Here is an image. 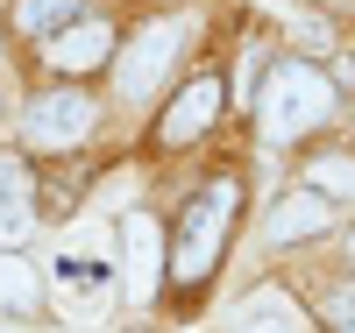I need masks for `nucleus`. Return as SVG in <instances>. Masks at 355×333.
I'll use <instances>...</instances> for the list:
<instances>
[{"label": "nucleus", "instance_id": "dca6fc26", "mask_svg": "<svg viewBox=\"0 0 355 333\" xmlns=\"http://www.w3.org/2000/svg\"><path fill=\"white\" fill-rule=\"evenodd\" d=\"M327 326H334V333H355V298H348V291L327 298Z\"/></svg>", "mask_w": 355, "mask_h": 333}, {"label": "nucleus", "instance_id": "39448f33", "mask_svg": "<svg viewBox=\"0 0 355 333\" xmlns=\"http://www.w3.org/2000/svg\"><path fill=\"white\" fill-rule=\"evenodd\" d=\"M220 100H227V85H220V78H192L185 93H178V100L164 107V120H157V142H164V149H185V142H199V135L220 120Z\"/></svg>", "mask_w": 355, "mask_h": 333}, {"label": "nucleus", "instance_id": "20e7f679", "mask_svg": "<svg viewBox=\"0 0 355 333\" xmlns=\"http://www.w3.org/2000/svg\"><path fill=\"white\" fill-rule=\"evenodd\" d=\"M85 128H93V100L78 93H36L21 107V135L28 142H43V149H71V142H85Z\"/></svg>", "mask_w": 355, "mask_h": 333}, {"label": "nucleus", "instance_id": "423d86ee", "mask_svg": "<svg viewBox=\"0 0 355 333\" xmlns=\"http://www.w3.org/2000/svg\"><path fill=\"white\" fill-rule=\"evenodd\" d=\"M50 71H64V78H85V71H100L107 57H114V28L107 21H93V15H78L71 28H57L50 36Z\"/></svg>", "mask_w": 355, "mask_h": 333}, {"label": "nucleus", "instance_id": "2eb2a0df", "mask_svg": "<svg viewBox=\"0 0 355 333\" xmlns=\"http://www.w3.org/2000/svg\"><path fill=\"white\" fill-rule=\"evenodd\" d=\"M234 333H291V319H284L277 305H263V312H249V319L234 326Z\"/></svg>", "mask_w": 355, "mask_h": 333}, {"label": "nucleus", "instance_id": "ddd939ff", "mask_svg": "<svg viewBox=\"0 0 355 333\" xmlns=\"http://www.w3.org/2000/svg\"><path fill=\"white\" fill-rule=\"evenodd\" d=\"M306 185H313L320 199H348V192H355V156H341V149L313 156V163H306Z\"/></svg>", "mask_w": 355, "mask_h": 333}, {"label": "nucleus", "instance_id": "f3484780", "mask_svg": "<svg viewBox=\"0 0 355 333\" xmlns=\"http://www.w3.org/2000/svg\"><path fill=\"white\" fill-rule=\"evenodd\" d=\"M348 269H355V234H348Z\"/></svg>", "mask_w": 355, "mask_h": 333}, {"label": "nucleus", "instance_id": "1a4fd4ad", "mask_svg": "<svg viewBox=\"0 0 355 333\" xmlns=\"http://www.w3.org/2000/svg\"><path fill=\"white\" fill-rule=\"evenodd\" d=\"M121 269H128V291L157 284V220H142V213L121 220Z\"/></svg>", "mask_w": 355, "mask_h": 333}, {"label": "nucleus", "instance_id": "f03ea898", "mask_svg": "<svg viewBox=\"0 0 355 333\" xmlns=\"http://www.w3.org/2000/svg\"><path fill=\"white\" fill-rule=\"evenodd\" d=\"M234 206H242V185H234V177H214V185H206V192L185 206V227H178V249H171V284H185V291H192V284L214 277Z\"/></svg>", "mask_w": 355, "mask_h": 333}, {"label": "nucleus", "instance_id": "6e6552de", "mask_svg": "<svg viewBox=\"0 0 355 333\" xmlns=\"http://www.w3.org/2000/svg\"><path fill=\"white\" fill-rule=\"evenodd\" d=\"M28 227H36V177H28V163L0 156V249H15Z\"/></svg>", "mask_w": 355, "mask_h": 333}, {"label": "nucleus", "instance_id": "7ed1b4c3", "mask_svg": "<svg viewBox=\"0 0 355 333\" xmlns=\"http://www.w3.org/2000/svg\"><path fill=\"white\" fill-rule=\"evenodd\" d=\"M178 43H185V21H178V15H164V21L142 28V36L128 43V57L114 64V85H121V100H150V93H157V78L171 71Z\"/></svg>", "mask_w": 355, "mask_h": 333}, {"label": "nucleus", "instance_id": "9b49d317", "mask_svg": "<svg viewBox=\"0 0 355 333\" xmlns=\"http://www.w3.org/2000/svg\"><path fill=\"white\" fill-rule=\"evenodd\" d=\"M85 0H15V28L21 36H57V28L78 21Z\"/></svg>", "mask_w": 355, "mask_h": 333}, {"label": "nucleus", "instance_id": "f8f14e48", "mask_svg": "<svg viewBox=\"0 0 355 333\" xmlns=\"http://www.w3.org/2000/svg\"><path fill=\"white\" fill-rule=\"evenodd\" d=\"M57 284H64V305H93V298L107 291V262H93V255H64V262H57Z\"/></svg>", "mask_w": 355, "mask_h": 333}, {"label": "nucleus", "instance_id": "9d476101", "mask_svg": "<svg viewBox=\"0 0 355 333\" xmlns=\"http://www.w3.org/2000/svg\"><path fill=\"white\" fill-rule=\"evenodd\" d=\"M43 305V284H36V269H28L15 249H0V312H15V319H28Z\"/></svg>", "mask_w": 355, "mask_h": 333}, {"label": "nucleus", "instance_id": "f257e3e1", "mask_svg": "<svg viewBox=\"0 0 355 333\" xmlns=\"http://www.w3.org/2000/svg\"><path fill=\"white\" fill-rule=\"evenodd\" d=\"M327 114H334V78L320 71V64H306V57L270 64V78H263V93H256V120H263L270 142H299Z\"/></svg>", "mask_w": 355, "mask_h": 333}, {"label": "nucleus", "instance_id": "4468645a", "mask_svg": "<svg viewBox=\"0 0 355 333\" xmlns=\"http://www.w3.org/2000/svg\"><path fill=\"white\" fill-rule=\"evenodd\" d=\"M256 71H263V43H249V50H242V71H234V93H242V107L256 100Z\"/></svg>", "mask_w": 355, "mask_h": 333}, {"label": "nucleus", "instance_id": "0eeeda50", "mask_svg": "<svg viewBox=\"0 0 355 333\" xmlns=\"http://www.w3.org/2000/svg\"><path fill=\"white\" fill-rule=\"evenodd\" d=\"M327 227H334V206L320 199L313 185H299V192H284V199L270 206V220H263V234H270L277 249H284V241H320Z\"/></svg>", "mask_w": 355, "mask_h": 333}, {"label": "nucleus", "instance_id": "a211bd4d", "mask_svg": "<svg viewBox=\"0 0 355 333\" xmlns=\"http://www.w3.org/2000/svg\"><path fill=\"white\" fill-rule=\"evenodd\" d=\"M327 8H355V0H327Z\"/></svg>", "mask_w": 355, "mask_h": 333}]
</instances>
